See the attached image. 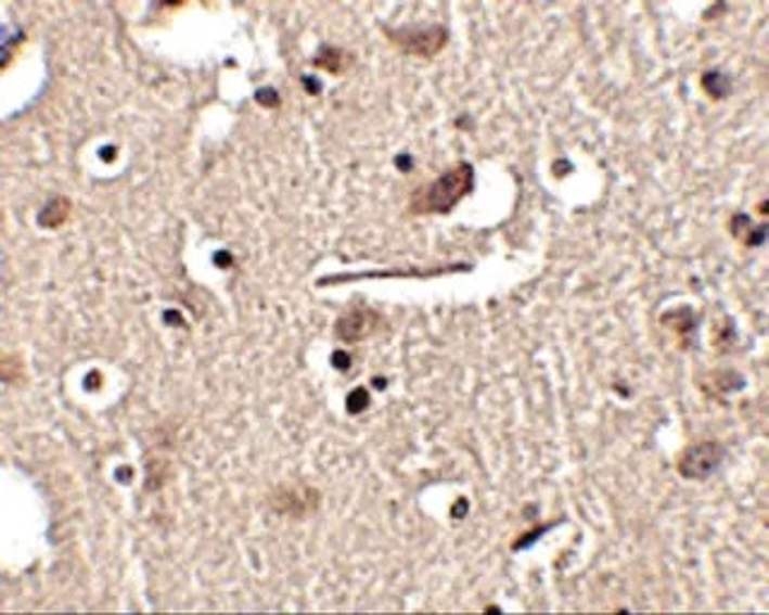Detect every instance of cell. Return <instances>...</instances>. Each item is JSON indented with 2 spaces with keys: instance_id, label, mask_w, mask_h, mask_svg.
Wrapping results in <instances>:
<instances>
[{
  "instance_id": "obj_1",
  "label": "cell",
  "mask_w": 769,
  "mask_h": 615,
  "mask_svg": "<svg viewBox=\"0 0 769 615\" xmlns=\"http://www.w3.org/2000/svg\"><path fill=\"white\" fill-rule=\"evenodd\" d=\"M474 188L472 164H457L436 181L414 190L409 200L411 215H448Z\"/></svg>"
},
{
  "instance_id": "obj_4",
  "label": "cell",
  "mask_w": 769,
  "mask_h": 615,
  "mask_svg": "<svg viewBox=\"0 0 769 615\" xmlns=\"http://www.w3.org/2000/svg\"><path fill=\"white\" fill-rule=\"evenodd\" d=\"M383 318L377 316L375 310H351L349 316H344L337 320V325H334V334L342 342H361L366 337H371V334L381 328Z\"/></svg>"
},
{
  "instance_id": "obj_5",
  "label": "cell",
  "mask_w": 769,
  "mask_h": 615,
  "mask_svg": "<svg viewBox=\"0 0 769 615\" xmlns=\"http://www.w3.org/2000/svg\"><path fill=\"white\" fill-rule=\"evenodd\" d=\"M68 212H71L68 200L55 197V200H51L47 207H43V212L39 215V223H41V227H47V229L61 227V223L68 219Z\"/></svg>"
},
{
  "instance_id": "obj_3",
  "label": "cell",
  "mask_w": 769,
  "mask_h": 615,
  "mask_svg": "<svg viewBox=\"0 0 769 615\" xmlns=\"http://www.w3.org/2000/svg\"><path fill=\"white\" fill-rule=\"evenodd\" d=\"M723 460V447L717 440H700L695 445H688L685 450L678 454L676 469L678 474L688 481H705L717 472Z\"/></svg>"
},
{
  "instance_id": "obj_2",
  "label": "cell",
  "mask_w": 769,
  "mask_h": 615,
  "mask_svg": "<svg viewBox=\"0 0 769 615\" xmlns=\"http://www.w3.org/2000/svg\"><path fill=\"white\" fill-rule=\"evenodd\" d=\"M387 37L399 51L419 55V59H433L448 43V29L443 25H411L387 29Z\"/></svg>"
}]
</instances>
